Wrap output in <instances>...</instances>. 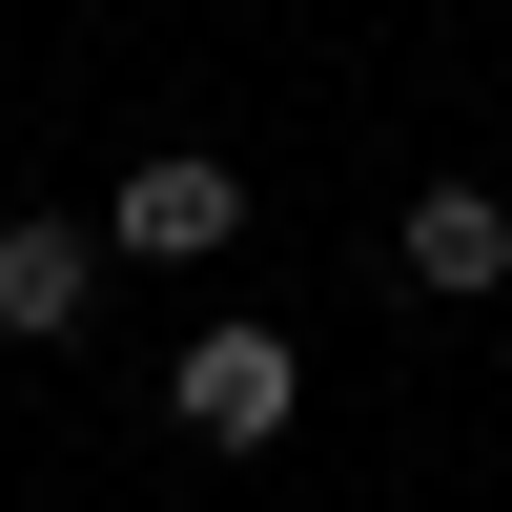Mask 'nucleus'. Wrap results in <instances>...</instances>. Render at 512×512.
<instances>
[{
  "instance_id": "obj_3",
  "label": "nucleus",
  "mask_w": 512,
  "mask_h": 512,
  "mask_svg": "<svg viewBox=\"0 0 512 512\" xmlns=\"http://www.w3.org/2000/svg\"><path fill=\"white\" fill-rule=\"evenodd\" d=\"M82 287H103V226H62V205H21L0 226V349H62Z\"/></svg>"
},
{
  "instance_id": "obj_4",
  "label": "nucleus",
  "mask_w": 512,
  "mask_h": 512,
  "mask_svg": "<svg viewBox=\"0 0 512 512\" xmlns=\"http://www.w3.org/2000/svg\"><path fill=\"white\" fill-rule=\"evenodd\" d=\"M410 287H451V308L512 287V205H492V185H431V205H410Z\"/></svg>"
},
{
  "instance_id": "obj_1",
  "label": "nucleus",
  "mask_w": 512,
  "mask_h": 512,
  "mask_svg": "<svg viewBox=\"0 0 512 512\" xmlns=\"http://www.w3.org/2000/svg\"><path fill=\"white\" fill-rule=\"evenodd\" d=\"M164 410H185V451H267L287 410H308V369H287V328H185Z\"/></svg>"
},
{
  "instance_id": "obj_2",
  "label": "nucleus",
  "mask_w": 512,
  "mask_h": 512,
  "mask_svg": "<svg viewBox=\"0 0 512 512\" xmlns=\"http://www.w3.org/2000/svg\"><path fill=\"white\" fill-rule=\"evenodd\" d=\"M103 246H123V267H205V246H246V164L144 144V164H123V205H103Z\"/></svg>"
}]
</instances>
